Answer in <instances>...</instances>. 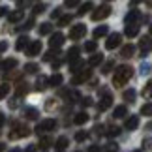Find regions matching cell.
<instances>
[{"label":"cell","instance_id":"6da1fadb","mask_svg":"<svg viewBox=\"0 0 152 152\" xmlns=\"http://www.w3.org/2000/svg\"><path fill=\"white\" fill-rule=\"evenodd\" d=\"M132 75H133V69L132 66H118L115 69V77H113V85L115 86H124L128 81L132 79Z\"/></svg>","mask_w":152,"mask_h":152},{"label":"cell","instance_id":"7a4b0ae2","mask_svg":"<svg viewBox=\"0 0 152 152\" xmlns=\"http://www.w3.org/2000/svg\"><path fill=\"white\" fill-rule=\"evenodd\" d=\"M56 128V120H53V118H47V120H42L39 124L36 126V133L39 135V133H45V132H51V130H55Z\"/></svg>","mask_w":152,"mask_h":152},{"label":"cell","instance_id":"3957f363","mask_svg":"<svg viewBox=\"0 0 152 152\" xmlns=\"http://www.w3.org/2000/svg\"><path fill=\"white\" fill-rule=\"evenodd\" d=\"M111 15V6H100L94 13H92V21H102V19H105V17H109Z\"/></svg>","mask_w":152,"mask_h":152},{"label":"cell","instance_id":"277c9868","mask_svg":"<svg viewBox=\"0 0 152 152\" xmlns=\"http://www.w3.org/2000/svg\"><path fill=\"white\" fill-rule=\"evenodd\" d=\"M26 135H30V130H28L26 126H23V124H17L13 128V132H10L11 139H19V137H26Z\"/></svg>","mask_w":152,"mask_h":152},{"label":"cell","instance_id":"5b68a950","mask_svg":"<svg viewBox=\"0 0 152 152\" xmlns=\"http://www.w3.org/2000/svg\"><path fill=\"white\" fill-rule=\"evenodd\" d=\"M86 34V26L85 25H75L72 26V30H69V38L72 39H81Z\"/></svg>","mask_w":152,"mask_h":152},{"label":"cell","instance_id":"8992f818","mask_svg":"<svg viewBox=\"0 0 152 152\" xmlns=\"http://www.w3.org/2000/svg\"><path fill=\"white\" fill-rule=\"evenodd\" d=\"M120 42H122V36H120V34H111V36H109V39H107V42H105V47H107L109 51L111 49H115V47H118V45H120Z\"/></svg>","mask_w":152,"mask_h":152},{"label":"cell","instance_id":"52a82bcc","mask_svg":"<svg viewBox=\"0 0 152 152\" xmlns=\"http://www.w3.org/2000/svg\"><path fill=\"white\" fill-rule=\"evenodd\" d=\"M42 53V42H32L26 45V55L28 56H36Z\"/></svg>","mask_w":152,"mask_h":152},{"label":"cell","instance_id":"ba28073f","mask_svg":"<svg viewBox=\"0 0 152 152\" xmlns=\"http://www.w3.org/2000/svg\"><path fill=\"white\" fill-rule=\"evenodd\" d=\"M88 77H90V69H83L81 73H77L73 77L72 85H81V83H85V81H88Z\"/></svg>","mask_w":152,"mask_h":152},{"label":"cell","instance_id":"9c48e42d","mask_svg":"<svg viewBox=\"0 0 152 152\" xmlns=\"http://www.w3.org/2000/svg\"><path fill=\"white\" fill-rule=\"evenodd\" d=\"M111 105H113V96H111V94H105L102 100H100V103H98V109H100V111H107Z\"/></svg>","mask_w":152,"mask_h":152},{"label":"cell","instance_id":"30bf717a","mask_svg":"<svg viewBox=\"0 0 152 152\" xmlns=\"http://www.w3.org/2000/svg\"><path fill=\"white\" fill-rule=\"evenodd\" d=\"M64 43V34H60V32H56V34H53L51 36V39H49V45L53 49H56V47H60V45Z\"/></svg>","mask_w":152,"mask_h":152},{"label":"cell","instance_id":"8fae6325","mask_svg":"<svg viewBox=\"0 0 152 152\" xmlns=\"http://www.w3.org/2000/svg\"><path fill=\"white\" fill-rule=\"evenodd\" d=\"M124 34H126L128 38H135L137 34H139V25H135V23H126Z\"/></svg>","mask_w":152,"mask_h":152},{"label":"cell","instance_id":"7c38bea8","mask_svg":"<svg viewBox=\"0 0 152 152\" xmlns=\"http://www.w3.org/2000/svg\"><path fill=\"white\" fill-rule=\"evenodd\" d=\"M28 43H30V39H28L26 36H21L19 39H17V43H15V49L17 51H23V49H26Z\"/></svg>","mask_w":152,"mask_h":152},{"label":"cell","instance_id":"4fadbf2b","mask_svg":"<svg viewBox=\"0 0 152 152\" xmlns=\"http://www.w3.org/2000/svg\"><path fill=\"white\" fill-rule=\"evenodd\" d=\"M139 126V116H130L126 120V130H135Z\"/></svg>","mask_w":152,"mask_h":152},{"label":"cell","instance_id":"5bb4252c","mask_svg":"<svg viewBox=\"0 0 152 152\" xmlns=\"http://www.w3.org/2000/svg\"><path fill=\"white\" fill-rule=\"evenodd\" d=\"M15 66H17V60H15V58H8V60H4L2 64H0V68L6 69V72H8V69H13Z\"/></svg>","mask_w":152,"mask_h":152},{"label":"cell","instance_id":"9a60e30c","mask_svg":"<svg viewBox=\"0 0 152 152\" xmlns=\"http://www.w3.org/2000/svg\"><path fill=\"white\" fill-rule=\"evenodd\" d=\"M133 53H135V47L130 43V45H126V47H122V51H120V55L124 56V58H130V56H133Z\"/></svg>","mask_w":152,"mask_h":152},{"label":"cell","instance_id":"2e32d148","mask_svg":"<svg viewBox=\"0 0 152 152\" xmlns=\"http://www.w3.org/2000/svg\"><path fill=\"white\" fill-rule=\"evenodd\" d=\"M23 17H25V13H23L21 10H17V11H11L10 13V23H19Z\"/></svg>","mask_w":152,"mask_h":152},{"label":"cell","instance_id":"e0dca14e","mask_svg":"<svg viewBox=\"0 0 152 152\" xmlns=\"http://www.w3.org/2000/svg\"><path fill=\"white\" fill-rule=\"evenodd\" d=\"M86 120H88V115H86V113H77V115L73 116V122H75V124H77V126L85 124Z\"/></svg>","mask_w":152,"mask_h":152},{"label":"cell","instance_id":"ac0fdd59","mask_svg":"<svg viewBox=\"0 0 152 152\" xmlns=\"http://www.w3.org/2000/svg\"><path fill=\"white\" fill-rule=\"evenodd\" d=\"M47 83H49V79H47V77H43V75H39L38 81H36V90H45Z\"/></svg>","mask_w":152,"mask_h":152},{"label":"cell","instance_id":"d6986e66","mask_svg":"<svg viewBox=\"0 0 152 152\" xmlns=\"http://www.w3.org/2000/svg\"><path fill=\"white\" fill-rule=\"evenodd\" d=\"M62 81H64L62 75H60V73H55V75H53V77L49 79V85H51V86H60V85H62Z\"/></svg>","mask_w":152,"mask_h":152},{"label":"cell","instance_id":"ffe728a7","mask_svg":"<svg viewBox=\"0 0 152 152\" xmlns=\"http://www.w3.org/2000/svg\"><path fill=\"white\" fill-rule=\"evenodd\" d=\"M139 17H141V13H139L137 10H132L130 13L126 15V23H135V21L139 19Z\"/></svg>","mask_w":152,"mask_h":152},{"label":"cell","instance_id":"44dd1931","mask_svg":"<svg viewBox=\"0 0 152 152\" xmlns=\"http://www.w3.org/2000/svg\"><path fill=\"white\" fill-rule=\"evenodd\" d=\"M53 32V25L51 23H43L42 26H39V34H42V36H47V34H51Z\"/></svg>","mask_w":152,"mask_h":152},{"label":"cell","instance_id":"7402d4cb","mask_svg":"<svg viewBox=\"0 0 152 152\" xmlns=\"http://www.w3.org/2000/svg\"><path fill=\"white\" fill-rule=\"evenodd\" d=\"M92 8H94V4H92V2H85V4L79 8L77 13H79V15H85V13H88V11H90Z\"/></svg>","mask_w":152,"mask_h":152},{"label":"cell","instance_id":"603a6c76","mask_svg":"<svg viewBox=\"0 0 152 152\" xmlns=\"http://www.w3.org/2000/svg\"><path fill=\"white\" fill-rule=\"evenodd\" d=\"M124 115H126V107H124V105H118V107H115V111H113V116H115V118H122Z\"/></svg>","mask_w":152,"mask_h":152},{"label":"cell","instance_id":"cb8c5ba5","mask_svg":"<svg viewBox=\"0 0 152 152\" xmlns=\"http://www.w3.org/2000/svg\"><path fill=\"white\" fill-rule=\"evenodd\" d=\"M107 32H109V28L105 26V25H102V26H98L96 30H94V38H102V36H105Z\"/></svg>","mask_w":152,"mask_h":152},{"label":"cell","instance_id":"d4e9b609","mask_svg":"<svg viewBox=\"0 0 152 152\" xmlns=\"http://www.w3.org/2000/svg\"><path fill=\"white\" fill-rule=\"evenodd\" d=\"M38 115H39L38 109H34V107H28V109H26V118H28V120H36Z\"/></svg>","mask_w":152,"mask_h":152},{"label":"cell","instance_id":"484cf974","mask_svg":"<svg viewBox=\"0 0 152 152\" xmlns=\"http://www.w3.org/2000/svg\"><path fill=\"white\" fill-rule=\"evenodd\" d=\"M75 58H79V47H72L68 51V60L72 62V60H75Z\"/></svg>","mask_w":152,"mask_h":152},{"label":"cell","instance_id":"4316f807","mask_svg":"<svg viewBox=\"0 0 152 152\" xmlns=\"http://www.w3.org/2000/svg\"><path fill=\"white\" fill-rule=\"evenodd\" d=\"M102 60H103V55H92L90 60H88V66H98Z\"/></svg>","mask_w":152,"mask_h":152},{"label":"cell","instance_id":"83f0119b","mask_svg":"<svg viewBox=\"0 0 152 152\" xmlns=\"http://www.w3.org/2000/svg\"><path fill=\"white\" fill-rule=\"evenodd\" d=\"M68 147V137H58V141H56V148L58 150H64V148H66Z\"/></svg>","mask_w":152,"mask_h":152},{"label":"cell","instance_id":"f1b7e54d","mask_svg":"<svg viewBox=\"0 0 152 152\" xmlns=\"http://www.w3.org/2000/svg\"><path fill=\"white\" fill-rule=\"evenodd\" d=\"M141 115L145 116H152V103H145L141 107Z\"/></svg>","mask_w":152,"mask_h":152},{"label":"cell","instance_id":"f546056e","mask_svg":"<svg viewBox=\"0 0 152 152\" xmlns=\"http://www.w3.org/2000/svg\"><path fill=\"white\" fill-rule=\"evenodd\" d=\"M26 92H28L26 83H19V85H17V96H23V94H26Z\"/></svg>","mask_w":152,"mask_h":152},{"label":"cell","instance_id":"4dcf8cb0","mask_svg":"<svg viewBox=\"0 0 152 152\" xmlns=\"http://www.w3.org/2000/svg\"><path fill=\"white\" fill-rule=\"evenodd\" d=\"M124 100H126V102H133V100H135V90H133V88L126 90V92H124Z\"/></svg>","mask_w":152,"mask_h":152},{"label":"cell","instance_id":"1f68e13d","mask_svg":"<svg viewBox=\"0 0 152 152\" xmlns=\"http://www.w3.org/2000/svg\"><path fill=\"white\" fill-rule=\"evenodd\" d=\"M51 145H53L51 137H42V139H39V147H42V148H47V147H51Z\"/></svg>","mask_w":152,"mask_h":152},{"label":"cell","instance_id":"d6a6232c","mask_svg":"<svg viewBox=\"0 0 152 152\" xmlns=\"http://www.w3.org/2000/svg\"><path fill=\"white\" fill-rule=\"evenodd\" d=\"M10 94V85H0V100H4Z\"/></svg>","mask_w":152,"mask_h":152},{"label":"cell","instance_id":"836d02e7","mask_svg":"<svg viewBox=\"0 0 152 152\" xmlns=\"http://www.w3.org/2000/svg\"><path fill=\"white\" fill-rule=\"evenodd\" d=\"M120 133V128L118 126H109V130H107V135L109 137H115V135H118Z\"/></svg>","mask_w":152,"mask_h":152},{"label":"cell","instance_id":"e575fe53","mask_svg":"<svg viewBox=\"0 0 152 152\" xmlns=\"http://www.w3.org/2000/svg\"><path fill=\"white\" fill-rule=\"evenodd\" d=\"M69 23H72V15H62L60 21H58V25H60V26H66V25H69Z\"/></svg>","mask_w":152,"mask_h":152},{"label":"cell","instance_id":"d590c367","mask_svg":"<svg viewBox=\"0 0 152 152\" xmlns=\"http://www.w3.org/2000/svg\"><path fill=\"white\" fill-rule=\"evenodd\" d=\"M38 69H39L38 64H26V66H25V72H26V73H36Z\"/></svg>","mask_w":152,"mask_h":152},{"label":"cell","instance_id":"8d00e7d4","mask_svg":"<svg viewBox=\"0 0 152 152\" xmlns=\"http://www.w3.org/2000/svg\"><path fill=\"white\" fill-rule=\"evenodd\" d=\"M96 47H98L96 42H86V43H85V51H88V53H94Z\"/></svg>","mask_w":152,"mask_h":152},{"label":"cell","instance_id":"74e56055","mask_svg":"<svg viewBox=\"0 0 152 152\" xmlns=\"http://www.w3.org/2000/svg\"><path fill=\"white\" fill-rule=\"evenodd\" d=\"M56 55H58L56 51H49V53H45V55H43V60H45V62H49V60H53V58H55Z\"/></svg>","mask_w":152,"mask_h":152},{"label":"cell","instance_id":"f35d334b","mask_svg":"<svg viewBox=\"0 0 152 152\" xmlns=\"http://www.w3.org/2000/svg\"><path fill=\"white\" fill-rule=\"evenodd\" d=\"M79 2L81 0H66L64 6H66V8H75V6H79Z\"/></svg>","mask_w":152,"mask_h":152},{"label":"cell","instance_id":"ab89813d","mask_svg":"<svg viewBox=\"0 0 152 152\" xmlns=\"http://www.w3.org/2000/svg\"><path fill=\"white\" fill-rule=\"evenodd\" d=\"M43 10H45V6H43V4H38V6H34V15H38V13H43Z\"/></svg>","mask_w":152,"mask_h":152},{"label":"cell","instance_id":"60d3db41","mask_svg":"<svg viewBox=\"0 0 152 152\" xmlns=\"http://www.w3.org/2000/svg\"><path fill=\"white\" fill-rule=\"evenodd\" d=\"M113 64H115V62H107V64L103 66L102 72H103V73H109V72H111V68H113Z\"/></svg>","mask_w":152,"mask_h":152},{"label":"cell","instance_id":"b9f144b4","mask_svg":"<svg viewBox=\"0 0 152 152\" xmlns=\"http://www.w3.org/2000/svg\"><path fill=\"white\" fill-rule=\"evenodd\" d=\"M141 49L147 53V49H148V39H147V38H143V39H141Z\"/></svg>","mask_w":152,"mask_h":152},{"label":"cell","instance_id":"7bdbcfd3","mask_svg":"<svg viewBox=\"0 0 152 152\" xmlns=\"http://www.w3.org/2000/svg\"><path fill=\"white\" fill-rule=\"evenodd\" d=\"M75 139H77L79 143H81V141H85V139H86V133H85V132H79L77 135H75Z\"/></svg>","mask_w":152,"mask_h":152},{"label":"cell","instance_id":"ee69618b","mask_svg":"<svg viewBox=\"0 0 152 152\" xmlns=\"http://www.w3.org/2000/svg\"><path fill=\"white\" fill-rule=\"evenodd\" d=\"M116 150H118V147H116V143H109L107 152H116Z\"/></svg>","mask_w":152,"mask_h":152},{"label":"cell","instance_id":"f6af8a7d","mask_svg":"<svg viewBox=\"0 0 152 152\" xmlns=\"http://www.w3.org/2000/svg\"><path fill=\"white\" fill-rule=\"evenodd\" d=\"M32 26H34V19H30V21H26V25L23 26V30H30Z\"/></svg>","mask_w":152,"mask_h":152},{"label":"cell","instance_id":"bcb514c9","mask_svg":"<svg viewBox=\"0 0 152 152\" xmlns=\"http://www.w3.org/2000/svg\"><path fill=\"white\" fill-rule=\"evenodd\" d=\"M19 103H21V100H19V98H15L13 102H10V107H11V109H15V107H17Z\"/></svg>","mask_w":152,"mask_h":152},{"label":"cell","instance_id":"7dc6e473","mask_svg":"<svg viewBox=\"0 0 152 152\" xmlns=\"http://www.w3.org/2000/svg\"><path fill=\"white\" fill-rule=\"evenodd\" d=\"M94 102H92V98H83V105L85 107H88V105H92Z\"/></svg>","mask_w":152,"mask_h":152},{"label":"cell","instance_id":"c3c4849f","mask_svg":"<svg viewBox=\"0 0 152 152\" xmlns=\"http://www.w3.org/2000/svg\"><path fill=\"white\" fill-rule=\"evenodd\" d=\"M8 49V42H0V53H4Z\"/></svg>","mask_w":152,"mask_h":152},{"label":"cell","instance_id":"681fc988","mask_svg":"<svg viewBox=\"0 0 152 152\" xmlns=\"http://www.w3.org/2000/svg\"><path fill=\"white\" fill-rule=\"evenodd\" d=\"M141 72L143 73H148L150 72V66H148V64H143V66H141Z\"/></svg>","mask_w":152,"mask_h":152},{"label":"cell","instance_id":"f907efd6","mask_svg":"<svg viewBox=\"0 0 152 152\" xmlns=\"http://www.w3.org/2000/svg\"><path fill=\"white\" fill-rule=\"evenodd\" d=\"M36 148H38V147H36V145H30V147H28V148H26V152H36Z\"/></svg>","mask_w":152,"mask_h":152},{"label":"cell","instance_id":"816d5d0a","mask_svg":"<svg viewBox=\"0 0 152 152\" xmlns=\"http://www.w3.org/2000/svg\"><path fill=\"white\" fill-rule=\"evenodd\" d=\"M51 15H53V19H55V17H60V10H55Z\"/></svg>","mask_w":152,"mask_h":152},{"label":"cell","instance_id":"f5cc1de1","mask_svg":"<svg viewBox=\"0 0 152 152\" xmlns=\"http://www.w3.org/2000/svg\"><path fill=\"white\" fill-rule=\"evenodd\" d=\"M88 152H100V147H96V145H94V147L88 148Z\"/></svg>","mask_w":152,"mask_h":152},{"label":"cell","instance_id":"db71d44e","mask_svg":"<svg viewBox=\"0 0 152 152\" xmlns=\"http://www.w3.org/2000/svg\"><path fill=\"white\" fill-rule=\"evenodd\" d=\"M6 13H8V8H0V17H4Z\"/></svg>","mask_w":152,"mask_h":152},{"label":"cell","instance_id":"11a10c76","mask_svg":"<svg viewBox=\"0 0 152 152\" xmlns=\"http://www.w3.org/2000/svg\"><path fill=\"white\" fill-rule=\"evenodd\" d=\"M4 122H6V118H4V115H0V126H2Z\"/></svg>","mask_w":152,"mask_h":152},{"label":"cell","instance_id":"9f6ffc18","mask_svg":"<svg viewBox=\"0 0 152 152\" xmlns=\"http://www.w3.org/2000/svg\"><path fill=\"white\" fill-rule=\"evenodd\" d=\"M4 148H6V145H2V143H0V152H4Z\"/></svg>","mask_w":152,"mask_h":152},{"label":"cell","instance_id":"6f0895ef","mask_svg":"<svg viewBox=\"0 0 152 152\" xmlns=\"http://www.w3.org/2000/svg\"><path fill=\"white\" fill-rule=\"evenodd\" d=\"M147 6H148V8H152V0H147Z\"/></svg>","mask_w":152,"mask_h":152},{"label":"cell","instance_id":"680465c9","mask_svg":"<svg viewBox=\"0 0 152 152\" xmlns=\"http://www.w3.org/2000/svg\"><path fill=\"white\" fill-rule=\"evenodd\" d=\"M10 152H21V150L19 148H13V150H10Z\"/></svg>","mask_w":152,"mask_h":152},{"label":"cell","instance_id":"91938a15","mask_svg":"<svg viewBox=\"0 0 152 152\" xmlns=\"http://www.w3.org/2000/svg\"><path fill=\"white\" fill-rule=\"evenodd\" d=\"M150 32H152V26H150Z\"/></svg>","mask_w":152,"mask_h":152},{"label":"cell","instance_id":"94428289","mask_svg":"<svg viewBox=\"0 0 152 152\" xmlns=\"http://www.w3.org/2000/svg\"><path fill=\"white\" fill-rule=\"evenodd\" d=\"M135 152H141V150H135Z\"/></svg>","mask_w":152,"mask_h":152},{"label":"cell","instance_id":"6125c7cd","mask_svg":"<svg viewBox=\"0 0 152 152\" xmlns=\"http://www.w3.org/2000/svg\"><path fill=\"white\" fill-rule=\"evenodd\" d=\"M0 64H2V60H0Z\"/></svg>","mask_w":152,"mask_h":152},{"label":"cell","instance_id":"be15d7a7","mask_svg":"<svg viewBox=\"0 0 152 152\" xmlns=\"http://www.w3.org/2000/svg\"><path fill=\"white\" fill-rule=\"evenodd\" d=\"M58 152H62V150H58Z\"/></svg>","mask_w":152,"mask_h":152}]
</instances>
